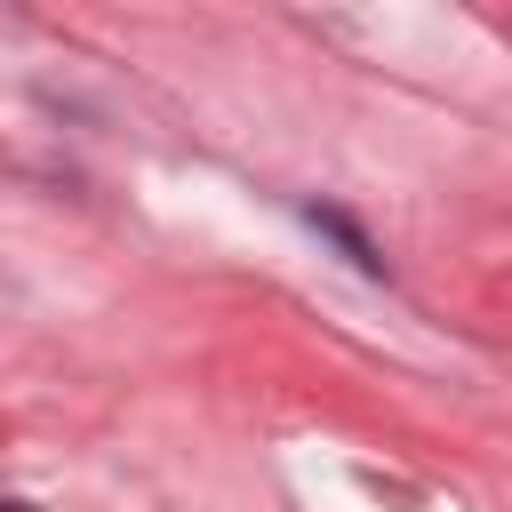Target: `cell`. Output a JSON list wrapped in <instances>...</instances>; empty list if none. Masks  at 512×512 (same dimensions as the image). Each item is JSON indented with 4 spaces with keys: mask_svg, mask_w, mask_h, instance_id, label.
<instances>
[{
    "mask_svg": "<svg viewBox=\"0 0 512 512\" xmlns=\"http://www.w3.org/2000/svg\"><path fill=\"white\" fill-rule=\"evenodd\" d=\"M304 216H312V224H320V232H328V240H336V248H344V256H352L360 272H384V256H376V240H368V232H360L352 216H336V208H304Z\"/></svg>",
    "mask_w": 512,
    "mask_h": 512,
    "instance_id": "1",
    "label": "cell"
}]
</instances>
